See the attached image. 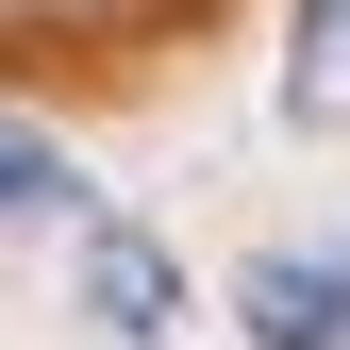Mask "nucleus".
Wrapping results in <instances>:
<instances>
[{
    "mask_svg": "<svg viewBox=\"0 0 350 350\" xmlns=\"http://www.w3.org/2000/svg\"><path fill=\"white\" fill-rule=\"evenodd\" d=\"M83 317H100L117 350L184 334V267H167V234H134V217H100V234H83Z\"/></svg>",
    "mask_w": 350,
    "mask_h": 350,
    "instance_id": "f257e3e1",
    "label": "nucleus"
},
{
    "mask_svg": "<svg viewBox=\"0 0 350 350\" xmlns=\"http://www.w3.org/2000/svg\"><path fill=\"white\" fill-rule=\"evenodd\" d=\"M234 317H250V350H350V284H334V250H250Z\"/></svg>",
    "mask_w": 350,
    "mask_h": 350,
    "instance_id": "f03ea898",
    "label": "nucleus"
},
{
    "mask_svg": "<svg viewBox=\"0 0 350 350\" xmlns=\"http://www.w3.org/2000/svg\"><path fill=\"white\" fill-rule=\"evenodd\" d=\"M284 117H300V134H350V0H300V33H284Z\"/></svg>",
    "mask_w": 350,
    "mask_h": 350,
    "instance_id": "7ed1b4c3",
    "label": "nucleus"
},
{
    "mask_svg": "<svg viewBox=\"0 0 350 350\" xmlns=\"http://www.w3.org/2000/svg\"><path fill=\"white\" fill-rule=\"evenodd\" d=\"M67 200V150L51 134H0V217H51Z\"/></svg>",
    "mask_w": 350,
    "mask_h": 350,
    "instance_id": "20e7f679",
    "label": "nucleus"
},
{
    "mask_svg": "<svg viewBox=\"0 0 350 350\" xmlns=\"http://www.w3.org/2000/svg\"><path fill=\"white\" fill-rule=\"evenodd\" d=\"M334 284H350V250H334Z\"/></svg>",
    "mask_w": 350,
    "mask_h": 350,
    "instance_id": "39448f33",
    "label": "nucleus"
}]
</instances>
